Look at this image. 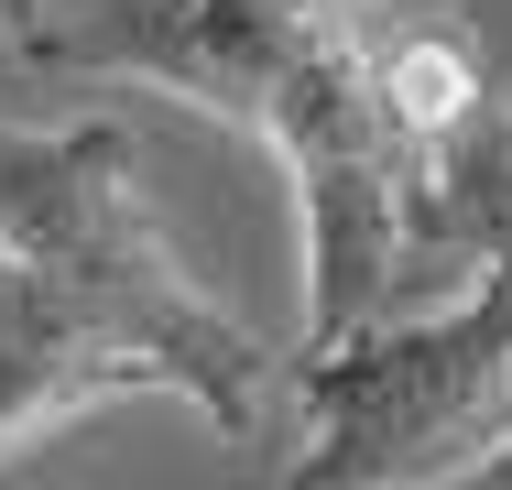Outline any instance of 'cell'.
<instances>
[{"label":"cell","instance_id":"obj_1","mask_svg":"<svg viewBox=\"0 0 512 490\" xmlns=\"http://www.w3.org/2000/svg\"><path fill=\"white\" fill-rule=\"evenodd\" d=\"M109 392H175L251 447L273 414V349L186 284L131 120H0V458Z\"/></svg>","mask_w":512,"mask_h":490},{"label":"cell","instance_id":"obj_2","mask_svg":"<svg viewBox=\"0 0 512 490\" xmlns=\"http://www.w3.org/2000/svg\"><path fill=\"white\" fill-rule=\"evenodd\" d=\"M512 436V251L436 305H393L338 349L295 360V458L306 490H414L469 480Z\"/></svg>","mask_w":512,"mask_h":490},{"label":"cell","instance_id":"obj_3","mask_svg":"<svg viewBox=\"0 0 512 490\" xmlns=\"http://www.w3.org/2000/svg\"><path fill=\"white\" fill-rule=\"evenodd\" d=\"M371 66H382V98H393V120H404L414 142H447L491 77H480V55H469V33H447V22H414V33H371Z\"/></svg>","mask_w":512,"mask_h":490},{"label":"cell","instance_id":"obj_4","mask_svg":"<svg viewBox=\"0 0 512 490\" xmlns=\"http://www.w3.org/2000/svg\"><path fill=\"white\" fill-rule=\"evenodd\" d=\"M33 22H44V0H0V33H11V44H22Z\"/></svg>","mask_w":512,"mask_h":490},{"label":"cell","instance_id":"obj_5","mask_svg":"<svg viewBox=\"0 0 512 490\" xmlns=\"http://www.w3.org/2000/svg\"><path fill=\"white\" fill-rule=\"evenodd\" d=\"M469 480H491V490H512V436H502V447H491V458H480V469H469Z\"/></svg>","mask_w":512,"mask_h":490},{"label":"cell","instance_id":"obj_6","mask_svg":"<svg viewBox=\"0 0 512 490\" xmlns=\"http://www.w3.org/2000/svg\"><path fill=\"white\" fill-rule=\"evenodd\" d=\"M349 11H382V0H349Z\"/></svg>","mask_w":512,"mask_h":490}]
</instances>
